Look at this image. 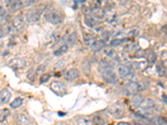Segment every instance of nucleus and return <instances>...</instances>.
<instances>
[{
    "instance_id": "1",
    "label": "nucleus",
    "mask_w": 167,
    "mask_h": 125,
    "mask_svg": "<svg viewBox=\"0 0 167 125\" xmlns=\"http://www.w3.org/2000/svg\"><path fill=\"white\" fill-rule=\"evenodd\" d=\"M46 20L48 21L50 23L52 24H54V25H57V24H60L62 23L63 20H64V18H63V15L61 14L60 12L57 11V10H49L47 13H45Z\"/></svg>"
},
{
    "instance_id": "2",
    "label": "nucleus",
    "mask_w": 167,
    "mask_h": 125,
    "mask_svg": "<svg viewBox=\"0 0 167 125\" xmlns=\"http://www.w3.org/2000/svg\"><path fill=\"white\" fill-rule=\"evenodd\" d=\"M109 112L115 119H120L125 114V107L120 103H115L110 106Z\"/></svg>"
},
{
    "instance_id": "3",
    "label": "nucleus",
    "mask_w": 167,
    "mask_h": 125,
    "mask_svg": "<svg viewBox=\"0 0 167 125\" xmlns=\"http://www.w3.org/2000/svg\"><path fill=\"white\" fill-rule=\"evenodd\" d=\"M50 89L54 93H56L59 96H64L67 92L66 86L60 81H54L50 84Z\"/></svg>"
},
{
    "instance_id": "4",
    "label": "nucleus",
    "mask_w": 167,
    "mask_h": 125,
    "mask_svg": "<svg viewBox=\"0 0 167 125\" xmlns=\"http://www.w3.org/2000/svg\"><path fill=\"white\" fill-rule=\"evenodd\" d=\"M42 14V10L33 9L30 10L26 14V19L29 23H37L40 19V17Z\"/></svg>"
},
{
    "instance_id": "5",
    "label": "nucleus",
    "mask_w": 167,
    "mask_h": 125,
    "mask_svg": "<svg viewBox=\"0 0 167 125\" xmlns=\"http://www.w3.org/2000/svg\"><path fill=\"white\" fill-rule=\"evenodd\" d=\"M23 27H24V21L22 16H17L12 21L10 29L15 32H19L23 29Z\"/></svg>"
},
{
    "instance_id": "6",
    "label": "nucleus",
    "mask_w": 167,
    "mask_h": 125,
    "mask_svg": "<svg viewBox=\"0 0 167 125\" xmlns=\"http://www.w3.org/2000/svg\"><path fill=\"white\" fill-rule=\"evenodd\" d=\"M7 9L11 12H16L23 6L22 0H5Z\"/></svg>"
},
{
    "instance_id": "7",
    "label": "nucleus",
    "mask_w": 167,
    "mask_h": 125,
    "mask_svg": "<svg viewBox=\"0 0 167 125\" xmlns=\"http://www.w3.org/2000/svg\"><path fill=\"white\" fill-rule=\"evenodd\" d=\"M9 65L14 70H21L26 67V62L21 58H13L10 60Z\"/></svg>"
},
{
    "instance_id": "8",
    "label": "nucleus",
    "mask_w": 167,
    "mask_h": 125,
    "mask_svg": "<svg viewBox=\"0 0 167 125\" xmlns=\"http://www.w3.org/2000/svg\"><path fill=\"white\" fill-rule=\"evenodd\" d=\"M99 72L101 73L102 75L113 72V68L110 66V64H109L108 62L105 61V60L100 61V63L99 64Z\"/></svg>"
},
{
    "instance_id": "9",
    "label": "nucleus",
    "mask_w": 167,
    "mask_h": 125,
    "mask_svg": "<svg viewBox=\"0 0 167 125\" xmlns=\"http://www.w3.org/2000/svg\"><path fill=\"white\" fill-rule=\"evenodd\" d=\"M79 72L78 69L76 68H72V69H69L67 73L65 74V79L69 82H72V81L76 80L77 78H79Z\"/></svg>"
},
{
    "instance_id": "10",
    "label": "nucleus",
    "mask_w": 167,
    "mask_h": 125,
    "mask_svg": "<svg viewBox=\"0 0 167 125\" xmlns=\"http://www.w3.org/2000/svg\"><path fill=\"white\" fill-rule=\"evenodd\" d=\"M124 91L127 95H134L138 92L137 83H134V82L129 83L127 85H125Z\"/></svg>"
},
{
    "instance_id": "11",
    "label": "nucleus",
    "mask_w": 167,
    "mask_h": 125,
    "mask_svg": "<svg viewBox=\"0 0 167 125\" xmlns=\"http://www.w3.org/2000/svg\"><path fill=\"white\" fill-rule=\"evenodd\" d=\"M11 99V93L8 89H3L0 91V103L1 104H5L9 103V101Z\"/></svg>"
},
{
    "instance_id": "12",
    "label": "nucleus",
    "mask_w": 167,
    "mask_h": 125,
    "mask_svg": "<svg viewBox=\"0 0 167 125\" xmlns=\"http://www.w3.org/2000/svg\"><path fill=\"white\" fill-rule=\"evenodd\" d=\"M141 109L149 110V111H152L153 109H155V103L151 99H147L144 100L143 103H141Z\"/></svg>"
},
{
    "instance_id": "13",
    "label": "nucleus",
    "mask_w": 167,
    "mask_h": 125,
    "mask_svg": "<svg viewBox=\"0 0 167 125\" xmlns=\"http://www.w3.org/2000/svg\"><path fill=\"white\" fill-rule=\"evenodd\" d=\"M117 73L121 77H127L130 74V68L126 65H119L117 67Z\"/></svg>"
},
{
    "instance_id": "14",
    "label": "nucleus",
    "mask_w": 167,
    "mask_h": 125,
    "mask_svg": "<svg viewBox=\"0 0 167 125\" xmlns=\"http://www.w3.org/2000/svg\"><path fill=\"white\" fill-rule=\"evenodd\" d=\"M144 97L141 95V94H134L132 99H131V103L134 106V108H138L141 105V103L144 101Z\"/></svg>"
},
{
    "instance_id": "15",
    "label": "nucleus",
    "mask_w": 167,
    "mask_h": 125,
    "mask_svg": "<svg viewBox=\"0 0 167 125\" xmlns=\"http://www.w3.org/2000/svg\"><path fill=\"white\" fill-rule=\"evenodd\" d=\"M92 15L94 16V18L95 19H105L106 14H105V12L104 11V9H102L100 8H95L94 9L92 10Z\"/></svg>"
},
{
    "instance_id": "16",
    "label": "nucleus",
    "mask_w": 167,
    "mask_h": 125,
    "mask_svg": "<svg viewBox=\"0 0 167 125\" xmlns=\"http://www.w3.org/2000/svg\"><path fill=\"white\" fill-rule=\"evenodd\" d=\"M16 122L19 125H30V119L23 113H19L16 116Z\"/></svg>"
},
{
    "instance_id": "17",
    "label": "nucleus",
    "mask_w": 167,
    "mask_h": 125,
    "mask_svg": "<svg viewBox=\"0 0 167 125\" xmlns=\"http://www.w3.org/2000/svg\"><path fill=\"white\" fill-rule=\"evenodd\" d=\"M105 46V40H95L91 43V49L94 52H99Z\"/></svg>"
},
{
    "instance_id": "18",
    "label": "nucleus",
    "mask_w": 167,
    "mask_h": 125,
    "mask_svg": "<svg viewBox=\"0 0 167 125\" xmlns=\"http://www.w3.org/2000/svg\"><path fill=\"white\" fill-rule=\"evenodd\" d=\"M85 23L88 26L89 28H95V26L98 25L99 22L96 20L95 18L92 16L85 17Z\"/></svg>"
},
{
    "instance_id": "19",
    "label": "nucleus",
    "mask_w": 167,
    "mask_h": 125,
    "mask_svg": "<svg viewBox=\"0 0 167 125\" xmlns=\"http://www.w3.org/2000/svg\"><path fill=\"white\" fill-rule=\"evenodd\" d=\"M103 78L109 83H115L117 82V80H118V79H117V77H116V75H115V74L114 72L104 74V75H103Z\"/></svg>"
},
{
    "instance_id": "20",
    "label": "nucleus",
    "mask_w": 167,
    "mask_h": 125,
    "mask_svg": "<svg viewBox=\"0 0 167 125\" xmlns=\"http://www.w3.org/2000/svg\"><path fill=\"white\" fill-rule=\"evenodd\" d=\"M166 120L161 116L158 117H155L154 119H152L151 121V125H166Z\"/></svg>"
},
{
    "instance_id": "21",
    "label": "nucleus",
    "mask_w": 167,
    "mask_h": 125,
    "mask_svg": "<svg viewBox=\"0 0 167 125\" xmlns=\"http://www.w3.org/2000/svg\"><path fill=\"white\" fill-rule=\"evenodd\" d=\"M69 46L66 44V43H64V44L62 45L60 48H58L56 51H54V55H55V56H61V55L64 54L66 52L69 50Z\"/></svg>"
},
{
    "instance_id": "22",
    "label": "nucleus",
    "mask_w": 167,
    "mask_h": 125,
    "mask_svg": "<svg viewBox=\"0 0 167 125\" xmlns=\"http://www.w3.org/2000/svg\"><path fill=\"white\" fill-rule=\"evenodd\" d=\"M129 41H130V39H128V38H124V39H117L110 42V46H113V47H115V46H120V45L124 44V43H125L126 42H129Z\"/></svg>"
},
{
    "instance_id": "23",
    "label": "nucleus",
    "mask_w": 167,
    "mask_h": 125,
    "mask_svg": "<svg viewBox=\"0 0 167 125\" xmlns=\"http://www.w3.org/2000/svg\"><path fill=\"white\" fill-rule=\"evenodd\" d=\"M81 66H82L83 72H84V73H85L86 75H89V74H90L91 67H90L89 62L87 59H85V60H84V61L82 62V64H81Z\"/></svg>"
},
{
    "instance_id": "24",
    "label": "nucleus",
    "mask_w": 167,
    "mask_h": 125,
    "mask_svg": "<svg viewBox=\"0 0 167 125\" xmlns=\"http://www.w3.org/2000/svg\"><path fill=\"white\" fill-rule=\"evenodd\" d=\"M10 115V111L7 109H0V123H3Z\"/></svg>"
},
{
    "instance_id": "25",
    "label": "nucleus",
    "mask_w": 167,
    "mask_h": 125,
    "mask_svg": "<svg viewBox=\"0 0 167 125\" xmlns=\"http://www.w3.org/2000/svg\"><path fill=\"white\" fill-rule=\"evenodd\" d=\"M156 71H157L158 75L161 78L165 77L166 74V69H165L164 64H158L157 67H156Z\"/></svg>"
},
{
    "instance_id": "26",
    "label": "nucleus",
    "mask_w": 167,
    "mask_h": 125,
    "mask_svg": "<svg viewBox=\"0 0 167 125\" xmlns=\"http://www.w3.org/2000/svg\"><path fill=\"white\" fill-rule=\"evenodd\" d=\"M136 83H137L138 91H144V90H146L149 88V83H148L147 81L141 80Z\"/></svg>"
},
{
    "instance_id": "27",
    "label": "nucleus",
    "mask_w": 167,
    "mask_h": 125,
    "mask_svg": "<svg viewBox=\"0 0 167 125\" xmlns=\"http://www.w3.org/2000/svg\"><path fill=\"white\" fill-rule=\"evenodd\" d=\"M22 104H23V99H20V98H17V99L13 100L12 103H10V107L12 109H17V108L20 107Z\"/></svg>"
},
{
    "instance_id": "28",
    "label": "nucleus",
    "mask_w": 167,
    "mask_h": 125,
    "mask_svg": "<svg viewBox=\"0 0 167 125\" xmlns=\"http://www.w3.org/2000/svg\"><path fill=\"white\" fill-rule=\"evenodd\" d=\"M76 125H93V123L89 119H85V118H80L77 120Z\"/></svg>"
},
{
    "instance_id": "29",
    "label": "nucleus",
    "mask_w": 167,
    "mask_h": 125,
    "mask_svg": "<svg viewBox=\"0 0 167 125\" xmlns=\"http://www.w3.org/2000/svg\"><path fill=\"white\" fill-rule=\"evenodd\" d=\"M147 58L149 62L151 63V64H155V62H156V55L155 54L154 52L152 51H149L148 52V55H147Z\"/></svg>"
},
{
    "instance_id": "30",
    "label": "nucleus",
    "mask_w": 167,
    "mask_h": 125,
    "mask_svg": "<svg viewBox=\"0 0 167 125\" xmlns=\"http://www.w3.org/2000/svg\"><path fill=\"white\" fill-rule=\"evenodd\" d=\"M94 39H95V37L90 34V33H86L84 35V40L86 43V44H89V43H93L94 42Z\"/></svg>"
},
{
    "instance_id": "31",
    "label": "nucleus",
    "mask_w": 167,
    "mask_h": 125,
    "mask_svg": "<svg viewBox=\"0 0 167 125\" xmlns=\"http://www.w3.org/2000/svg\"><path fill=\"white\" fill-rule=\"evenodd\" d=\"M76 38H77L76 33H74L73 34H71V35L69 37V39H68V40H67V43H66V44L68 45L69 47V46H72V45H74V43H75L76 41Z\"/></svg>"
},
{
    "instance_id": "32",
    "label": "nucleus",
    "mask_w": 167,
    "mask_h": 125,
    "mask_svg": "<svg viewBox=\"0 0 167 125\" xmlns=\"http://www.w3.org/2000/svg\"><path fill=\"white\" fill-rule=\"evenodd\" d=\"M36 71H34L33 69H31V70L29 71V73H28V78L30 79V81H34V79H35V76H36Z\"/></svg>"
},
{
    "instance_id": "33",
    "label": "nucleus",
    "mask_w": 167,
    "mask_h": 125,
    "mask_svg": "<svg viewBox=\"0 0 167 125\" xmlns=\"http://www.w3.org/2000/svg\"><path fill=\"white\" fill-rule=\"evenodd\" d=\"M107 22L109 23H111V24L116 23H117V17H116V15L115 14H111V15L107 17Z\"/></svg>"
},
{
    "instance_id": "34",
    "label": "nucleus",
    "mask_w": 167,
    "mask_h": 125,
    "mask_svg": "<svg viewBox=\"0 0 167 125\" xmlns=\"http://www.w3.org/2000/svg\"><path fill=\"white\" fill-rule=\"evenodd\" d=\"M92 123H93V125H103L104 124V121H103V119L101 118L95 117V118H94Z\"/></svg>"
},
{
    "instance_id": "35",
    "label": "nucleus",
    "mask_w": 167,
    "mask_h": 125,
    "mask_svg": "<svg viewBox=\"0 0 167 125\" xmlns=\"http://www.w3.org/2000/svg\"><path fill=\"white\" fill-rule=\"evenodd\" d=\"M49 78H50V76H49V74H43V75H41L40 76V82L41 83H46V82H48V81L49 80Z\"/></svg>"
},
{
    "instance_id": "36",
    "label": "nucleus",
    "mask_w": 167,
    "mask_h": 125,
    "mask_svg": "<svg viewBox=\"0 0 167 125\" xmlns=\"http://www.w3.org/2000/svg\"><path fill=\"white\" fill-rule=\"evenodd\" d=\"M161 60L164 65H167V51L163 52L161 54Z\"/></svg>"
},
{
    "instance_id": "37",
    "label": "nucleus",
    "mask_w": 167,
    "mask_h": 125,
    "mask_svg": "<svg viewBox=\"0 0 167 125\" xmlns=\"http://www.w3.org/2000/svg\"><path fill=\"white\" fill-rule=\"evenodd\" d=\"M5 15H6V9L0 5V18H3Z\"/></svg>"
},
{
    "instance_id": "38",
    "label": "nucleus",
    "mask_w": 167,
    "mask_h": 125,
    "mask_svg": "<svg viewBox=\"0 0 167 125\" xmlns=\"http://www.w3.org/2000/svg\"><path fill=\"white\" fill-rule=\"evenodd\" d=\"M162 99H163V102H164L165 104H167V95L166 94H165V93H163V94H162Z\"/></svg>"
},
{
    "instance_id": "39",
    "label": "nucleus",
    "mask_w": 167,
    "mask_h": 125,
    "mask_svg": "<svg viewBox=\"0 0 167 125\" xmlns=\"http://www.w3.org/2000/svg\"><path fill=\"white\" fill-rule=\"evenodd\" d=\"M117 125H130V124L127 122H120V123H119Z\"/></svg>"
},
{
    "instance_id": "40",
    "label": "nucleus",
    "mask_w": 167,
    "mask_h": 125,
    "mask_svg": "<svg viewBox=\"0 0 167 125\" xmlns=\"http://www.w3.org/2000/svg\"><path fill=\"white\" fill-rule=\"evenodd\" d=\"M81 1H85V0H81Z\"/></svg>"
}]
</instances>
